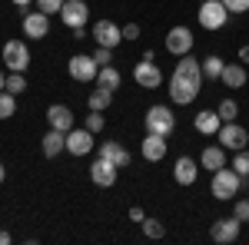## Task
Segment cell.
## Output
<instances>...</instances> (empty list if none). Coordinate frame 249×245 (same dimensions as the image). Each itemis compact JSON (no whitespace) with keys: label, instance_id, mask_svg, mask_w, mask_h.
Listing matches in <instances>:
<instances>
[{"label":"cell","instance_id":"obj_20","mask_svg":"<svg viewBox=\"0 0 249 245\" xmlns=\"http://www.w3.org/2000/svg\"><path fill=\"white\" fill-rule=\"evenodd\" d=\"M196 159H193V156H179V159H176V166H173V179H176V182H179V186H193V182H196Z\"/></svg>","mask_w":249,"mask_h":245},{"label":"cell","instance_id":"obj_13","mask_svg":"<svg viewBox=\"0 0 249 245\" xmlns=\"http://www.w3.org/2000/svg\"><path fill=\"white\" fill-rule=\"evenodd\" d=\"M133 80L143 86V90H156L160 83H163V70L156 66L153 60H140L133 66Z\"/></svg>","mask_w":249,"mask_h":245},{"label":"cell","instance_id":"obj_41","mask_svg":"<svg viewBox=\"0 0 249 245\" xmlns=\"http://www.w3.org/2000/svg\"><path fill=\"white\" fill-rule=\"evenodd\" d=\"M10 242V232H3V229H0V245H7Z\"/></svg>","mask_w":249,"mask_h":245},{"label":"cell","instance_id":"obj_7","mask_svg":"<svg viewBox=\"0 0 249 245\" xmlns=\"http://www.w3.org/2000/svg\"><path fill=\"white\" fill-rule=\"evenodd\" d=\"M90 37L96 40V47H107V50H116L120 47V40H123V27H116L113 20H96L93 30H90Z\"/></svg>","mask_w":249,"mask_h":245},{"label":"cell","instance_id":"obj_2","mask_svg":"<svg viewBox=\"0 0 249 245\" xmlns=\"http://www.w3.org/2000/svg\"><path fill=\"white\" fill-rule=\"evenodd\" d=\"M239 186H243V176L232 169V166H223V169L213 172L210 192H213V199H219V202H230V199H236Z\"/></svg>","mask_w":249,"mask_h":245},{"label":"cell","instance_id":"obj_35","mask_svg":"<svg viewBox=\"0 0 249 245\" xmlns=\"http://www.w3.org/2000/svg\"><path fill=\"white\" fill-rule=\"evenodd\" d=\"M230 14H249V0H223Z\"/></svg>","mask_w":249,"mask_h":245},{"label":"cell","instance_id":"obj_19","mask_svg":"<svg viewBox=\"0 0 249 245\" xmlns=\"http://www.w3.org/2000/svg\"><path fill=\"white\" fill-rule=\"evenodd\" d=\"M193 126H196V132H203V136H216L219 126H223V119H219L216 110H199V113L193 116Z\"/></svg>","mask_w":249,"mask_h":245},{"label":"cell","instance_id":"obj_17","mask_svg":"<svg viewBox=\"0 0 249 245\" xmlns=\"http://www.w3.org/2000/svg\"><path fill=\"white\" fill-rule=\"evenodd\" d=\"M47 123H50V130L70 132V130H73V110L63 106V103H53V106L47 110Z\"/></svg>","mask_w":249,"mask_h":245},{"label":"cell","instance_id":"obj_15","mask_svg":"<svg viewBox=\"0 0 249 245\" xmlns=\"http://www.w3.org/2000/svg\"><path fill=\"white\" fill-rule=\"evenodd\" d=\"M93 136L96 132H90L87 126L83 130H70L67 132V152L70 156H87V152L93 149Z\"/></svg>","mask_w":249,"mask_h":245},{"label":"cell","instance_id":"obj_34","mask_svg":"<svg viewBox=\"0 0 249 245\" xmlns=\"http://www.w3.org/2000/svg\"><path fill=\"white\" fill-rule=\"evenodd\" d=\"M103 126H107V119L90 110V116H87V130H90V132H103Z\"/></svg>","mask_w":249,"mask_h":245},{"label":"cell","instance_id":"obj_16","mask_svg":"<svg viewBox=\"0 0 249 245\" xmlns=\"http://www.w3.org/2000/svg\"><path fill=\"white\" fill-rule=\"evenodd\" d=\"M140 152L146 163H160L166 156V136H156V132H146L143 143H140Z\"/></svg>","mask_w":249,"mask_h":245},{"label":"cell","instance_id":"obj_26","mask_svg":"<svg viewBox=\"0 0 249 245\" xmlns=\"http://www.w3.org/2000/svg\"><path fill=\"white\" fill-rule=\"evenodd\" d=\"M223 66H226L223 57H206L203 60V76H206V80H219V76H223Z\"/></svg>","mask_w":249,"mask_h":245},{"label":"cell","instance_id":"obj_11","mask_svg":"<svg viewBox=\"0 0 249 245\" xmlns=\"http://www.w3.org/2000/svg\"><path fill=\"white\" fill-rule=\"evenodd\" d=\"M239 229H243V222H239L236 215H230V219H216L213 229H210V239L216 245H230V242L239 239Z\"/></svg>","mask_w":249,"mask_h":245},{"label":"cell","instance_id":"obj_30","mask_svg":"<svg viewBox=\"0 0 249 245\" xmlns=\"http://www.w3.org/2000/svg\"><path fill=\"white\" fill-rule=\"evenodd\" d=\"M3 90H7V93H14V96H20L23 90H27V76H23V73H10Z\"/></svg>","mask_w":249,"mask_h":245},{"label":"cell","instance_id":"obj_32","mask_svg":"<svg viewBox=\"0 0 249 245\" xmlns=\"http://www.w3.org/2000/svg\"><path fill=\"white\" fill-rule=\"evenodd\" d=\"M37 10H43L47 17H53V14L63 10V0H37Z\"/></svg>","mask_w":249,"mask_h":245},{"label":"cell","instance_id":"obj_36","mask_svg":"<svg viewBox=\"0 0 249 245\" xmlns=\"http://www.w3.org/2000/svg\"><path fill=\"white\" fill-rule=\"evenodd\" d=\"M93 60L100 63V66H107V63H113V50H107V47H96Z\"/></svg>","mask_w":249,"mask_h":245},{"label":"cell","instance_id":"obj_42","mask_svg":"<svg viewBox=\"0 0 249 245\" xmlns=\"http://www.w3.org/2000/svg\"><path fill=\"white\" fill-rule=\"evenodd\" d=\"M7 86V73H3V66H0V90Z\"/></svg>","mask_w":249,"mask_h":245},{"label":"cell","instance_id":"obj_33","mask_svg":"<svg viewBox=\"0 0 249 245\" xmlns=\"http://www.w3.org/2000/svg\"><path fill=\"white\" fill-rule=\"evenodd\" d=\"M232 215H236L239 222H249V199H236V206H232Z\"/></svg>","mask_w":249,"mask_h":245},{"label":"cell","instance_id":"obj_9","mask_svg":"<svg viewBox=\"0 0 249 245\" xmlns=\"http://www.w3.org/2000/svg\"><path fill=\"white\" fill-rule=\"evenodd\" d=\"M193 43H196V37H193L190 27H170V33H166V50H170L173 57H186L193 50Z\"/></svg>","mask_w":249,"mask_h":245},{"label":"cell","instance_id":"obj_8","mask_svg":"<svg viewBox=\"0 0 249 245\" xmlns=\"http://www.w3.org/2000/svg\"><path fill=\"white\" fill-rule=\"evenodd\" d=\"M216 136H219V146L230 149V152H239V149H246V146H249V132L243 130L236 119H232V123H223Z\"/></svg>","mask_w":249,"mask_h":245},{"label":"cell","instance_id":"obj_37","mask_svg":"<svg viewBox=\"0 0 249 245\" xmlns=\"http://www.w3.org/2000/svg\"><path fill=\"white\" fill-rule=\"evenodd\" d=\"M123 40H140V23H126L123 27Z\"/></svg>","mask_w":249,"mask_h":245},{"label":"cell","instance_id":"obj_1","mask_svg":"<svg viewBox=\"0 0 249 245\" xmlns=\"http://www.w3.org/2000/svg\"><path fill=\"white\" fill-rule=\"evenodd\" d=\"M203 80H206L203 76V63H196L190 53L179 57V63H176V70L170 76V99L176 106H190L199 96V90H203Z\"/></svg>","mask_w":249,"mask_h":245},{"label":"cell","instance_id":"obj_10","mask_svg":"<svg viewBox=\"0 0 249 245\" xmlns=\"http://www.w3.org/2000/svg\"><path fill=\"white\" fill-rule=\"evenodd\" d=\"M60 20H63V27H70V30H80V27H87V20H90L87 0H63Z\"/></svg>","mask_w":249,"mask_h":245},{"label":"cell","instance_id":"obj_21","mask_svg":"<svg viewBox=\"0 0 249 245\" xmlns=\"http://www.w3.org/2000/svg\"><path fill=\"white\" fill-rule=\"evenodd\" d=\"M199 166H203V169H210V172L230 166V163H226V149H223V146H206L203 156H199Z\"/></svg>","mask_w":249,"mask_h":245},{"label":"cell","instance_id":"obj_29","mask_svg":"<svg viewBox=\"0 0 249 245\" xmlns=\"http://www.w3.org/2000/svg\"><path fill=\"white\" fill-rule=\"evenodd\" d=\"M140 226H143V235H146V239H163V235H166V226H163L160 219H143Z\"/></svg>","mask_w":249,"mask_h":245},{"label":"cell","instance_id":"obj_3","mask_svg":"<svg viewBox=\"0 0 249 245\" xmlns=\"http://www.w3.org/2000/svg\"><path fill=\"white\" fill-rule=\"evenodd\" d=\"M143 126H146V132H156V136H166V139H170L173 130H176V116H173L170 106L156 103V106H150V110H146Z\"/></svg>","mask_w":249,"mask_h":245},{"label":"cell","instance_id":"obj_43","mask_svg":"<svg viewBox=\"0 0 249 245\" xmlns=\"http://www.w3.org/2000/svg\"><path fill=\"white\" fill-rule=\"evenodd\" d=\"M3 179H7V169H3V163H0V182H3Z\"/></svg>","mask_w":249,"mask_h":245},{"label":"cell","instance_id":"obj_27","mask_svg":"<svg viewBox=\"0 0 249 245\" xmlns=\"http://www.w3.org/2000/svg\"><path fill=\"white\" fill-rule=\"evenodd\" d=\"M14 113H17V96L0 90V119H10Z\"/></svg>","mask_w":249,"mask_h":245},{"label":"cell","instance_id":"obj_28","mask_svg":"<svg viewBox=\"0 0 249 245\" xmlns=\"http://www.w3.org/2000/svg\"><path fill=\"white\" fill-rule=\"evenodd\" d=\"M216 113H219L223 123H232V119L239 116V103H236V99H223V103L216 106Z\"/></svg>","mask_w":249,"mask_h":245},{"label":"cell","instance_id":"obj_14","mask_svg":"<svg viewBox=\"0 0 249 245\" xmlns=\"http://www.w3.org/2000/svg\"><path fill=\"white\" fill-rule=\"evenodd\" d=\"M47 33H50V17H47L43 10H30V14H23V37L43 40Z\"/></svg>","mask_w":249,"mask_h":245},{"label":"cell","instance_id":"obj_18","mask_svg":"<svg viewBox=\"0 0 249 245\" xmlns=\"http://www.w3.org/2000/svg\"><path fill=\"white\" fill-rule=\"evenodd\" d=\"M100 156H103V159H110L116 169L130 166V149H126L123 143H116V139H110V143H100Z\"/></svg>","mask_w":249,"mask_h":245},{"label":"cell","instance_id":"obj_31","mask_svg":"<svg viewBox=\"0 0 249 245\" xmlns=\"http://www.w3.org/2000/svg\"><path fill=\"white\" fill-rule=\"evenodd\" d=\"M232 169L239 172L243 179H249V149H239L236 156H232Z\"/></svg>","mask_w":249,"mask_h":245},{"label":"cell","instance_id":"obj_4","mask_svg":"<svg viewBox=\"0 0 249 245\" xmlns=\"http://www.w3.org/2000/svg\"><path fill=\"white\" fill-rule=\"evenodd\" d=\"M230 23V10L223 0H203L199 3V27L203 30H223Z\"/></svg>","mask_w":249,"mask_h":245},{"label":"cell","instance_id":"obj_39","mask_svg":"<svg viewBox=\"0 0 249 245\" xmlns=\"http://www.w3.org/2000/svg\"><path fill=\"white\" fill-rule=\"evenodd\" d=\"M239 63H249V47H243V50H239Z\"/></svg>","mask_w":249,"mask_h":245},{"label":"cell","instance_id":"obj_6","mask_svg":"<svg viewBox=\"0 0 249 245\" xmlns=\"http://www.w3.org/2000/svg\"><path fill=\"white\" fill-rule=\"evenodd\" d=\"M3 63H7L10 73H23V70L30 66V50H27V43H23V40H7V43H3Z\"/></svg>","mask_w":249,"mask_h":245},{"label":"cell","instance_id":"obj_25","mask_svg":"<svg viewBox=\"0 0 249 245\" xmlns=\"http://www.w3.org/2000/svg\"><path fill=\"white\" fill-rule=\"evenodd\" d=\"M110 103H113V93H110V90H103V86H96L93 93L87 96V106H90L93 113H103Z\"/></svg>","mask_w":249,"mask_h":245},{"label":"cell","instance_id":"obj_5","mask_svg":"<svg viewBox=\"0 0 249 245\" xmlns=\"http://www.w3.org/2000/svg\"><path fill=\"white\" fill-rule=\"evenodd\" d=\"M67 73L73 76L77 83H96L100 63H96L90 53H77V57H70V63H67Z\"/></svg>","mask_w":249,"mask_h":245},{"label":"cell","instance_id":"obj_12","mask_svg":"<svg viewBox=\"0 0 249 245\" xmlns=\"http://www.w3.org/2000/svg\"><path fill=\"white\" fill-rule=\"evenodd\" d=\"M116 166L110 163V159H103V156H96L93 163H90V182L93 186H100V189H110L116 182Z\"/></svg>","mask_w":249,"mask_h":245},{"label":"cell","instance_id":"obj_38","mask_svg":"<svg viewBox=\"0 0 249 245\" xmlns=\"http://www.w3.org/2000/svg\"><path fill=\"white\" fill-rule=\"evenodd\" d=\"M130 219H133V222H143L146 215H143V209H140V206H133V209H130Z\"/></svg>","mask_w":249,"mask_h":245},{"label":"cell","instance_id":"obj_22","mask_svg":"<svg viewBox=\"0 0 249 245\" xmlns=\"http://www.w3.org/2000/svg\"><path fill=\"white\" fill-rule=\"evenodd\" d=\"M43 156L47 159H53V156H60V152L67 149V132H60V130H50L47 136H43Z\"/></svg>","mask_w":249,"mask_h":245},{"label":"cell","instance_id":"obj_23","mask_svg":"<svg viewBox=\"0 0 249 245\" xmlns=\"http://www.w3.org/2000/svg\"><path fill=\"white\" fill-rule=\"evenodd\" d=\"M219 80H223L230 90H239V86H246V66H243V63H226Z\"/></svg>","mask_w":249,"mask_h":245},{"label":"cell","instance_id":"obj_40","mask_svg":"<svg viewBox=\"0 0 249 245\" xmlns=\"http://www.w3.org/2000/svg\"><path fill=\"white\" fill-rule=\"evenodd\" d=\"M10 3H14V7H20V10H23V7H30V3H34V0H10Z\"/></svg>","mask_w":249,"mask_h":245},{"label":"cell","instance_id":"obj_24","mask_svg":"<svg viewBox=\"0 0 249 245\" xmlns=\"http://www.w3.org/2000/svg\"><path fill=\"white\" fill-rule=\"evenodd\" d=\"M120 83H123V76H120V70H116L113 63L100 66V73H96V86H103V90L116 93V90H120Z\"/></svg>","mask_w":249,"mask_h":245}]
</instances>
